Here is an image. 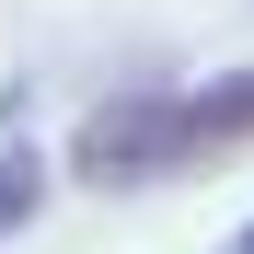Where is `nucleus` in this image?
<instances>
[{
  "mask_svg": "<svg viewBox=\"0 0 254 254\" xmlns=\"http://www.w3.org/2000/svg\"><path fill=\"white\" fill-rule=\"evenodd\" d=\"M254 150V69L208 81V93H162V104H116L81 127L69 174L81 185H162V174H208V162Z\"/></svg>",
  "mask_w": 254,
  "mask_h": 254,
  "instance_id": "1",
  "label": "nucleus"
},
{
  "mask_svg": "<svg viewBox=\"0 0 254 254\" xmlns=\"http://www.w3.org/2000/svg\"><path fill=\"white\" fill-rule=\"evenodd\" d=\"M23 220H35V162L12 150V162H0V231H23Z\"/></svg>",
  "mask_w": 254,
  "mask_h": 254,
  "instance_id": "2",
  "label": "nucleus"
},
{
  "mask_svg": "<svg viewBox=\"0 0 254 254\" xmlns=\"http://www.w3.org/2000/svg\"><path fill=\"white\" fill-rule=\"evenodd\" d=\"M243 254H254V231H243Z\"/></svg>",
  "mask_w": 254,
  "mask_h": 254,
  "instance_id": "3",
  "label": "nucleus"
}]
</instances>
